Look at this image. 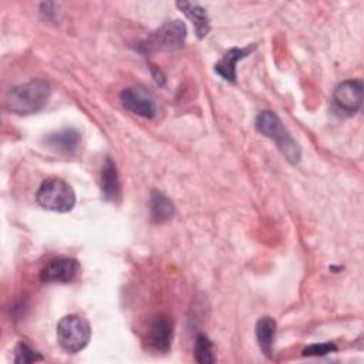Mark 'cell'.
Returning a JSON list of instances; mask_svg holds the SVG:
<instances>
[{
	"instance_id": "6da1fadb",
	"label": "cell",
	"mask_w": 364,
	"mask_h": 364,
	"mask_svg": "<svg viewBox=\"0 0 364 364\" xmlns=\"http://www.w3.org/2000/svg\"><path fill=\"white\" fill-rule=\"evenodd\" d=\"M51 88L44 80H31L10 88L4 95V108L18 115L41 111L48 102Z\"/></svg>"
},
{
	"instance_id": "7a4b0ae2",
	"label": "cell",
	"mask_w": 364,
	"mask_h": 364,
	"mask_svg": "<svg viewBox=\"0 0 364 364\" xmlns=\"http://www.w3.org/2000/svg\"><path fill=\"white\" fill-rule=\"evenodd\" d=\"M256 129L263 134L264 136L273 139L284 158L291 162L297 164L301 156V151L299 144L294 141L289 129L283 125L282 119L277 117V114L272 111H262L257 114L255 121Z\"/></svg>"
},
{
	"instance_id": "3957f363",
	"label": "cell",
	"mask_w": 364,
	"mask_h": 364,
	"mask_svg": "<svg viewBox=\"0 0 364 364\" xmlns=\"http://www.w3.org/2000/svg\"><path fill=\"white\" fill-rule=\"evenodd\" d=\"M36 200L43 209L65 213L74 208L75 193L65 181L50 178L40 185Z\"/></svg>"
},
{
	"instance_id": "277c9868",
	"label": "cell",
	"mask_w": 364,
	"mask_h": 364,
	"mask_svg": "<svg viewBox=\"0 0 364 364\" xmlns=\"http://www.w3.org/2000/svg\"><path fill=\"white\" fill-rule=\"evenodd\" d=\"M90 338H91L90 323L78 314H68L63 317L57 324L58 344L64 351L70 354H75L82 348H85Z\"/></svg>"
},
{
	"instance_id": "5b68a950",
	"label": "cell",
	"mask_w": 364,
	"mask_h": 364,
	"mask_svg": "<svg viewBox=\"0 0 364 364\" xmlns=\"http://www.w3.org/2000/svg\"><path fill=\"white\" fill-rule=\"evenodd\" d=\"M186 40V26L181 20L164 23L144 43L139 50L145 54L154 51H173L181 48Z\"/></svg>"
},
{
	"instance_id": "8992f818",
	"label": "cell",
	"mask_w": 364,
	"mask_h": 364,
	"mask_svg": "<svg viewBox=\"0 0 364 364\" xmlns=\"http://www.w3.org/2000/svg\"><path fill=\"white\" fill-rule=\"evenodd\" d=\"M119 100L124 108L139 117L151 118L156 112L155 101L144 87H129L122 90Z\"/></svg>"
},
{
	"instance_id": "52a82bcc",
	"label": "cell",
	"mask_w": 364,
	"mask_h": 364,
	"mask_svg": "<svg viewBox=\"0 0 364 364\" xmlns=\"http://www.w3.org/2000/svg\"><path fill=\"white\" fill-rule=\"evenodd\" d=\"M80 263L73 257H55L50 260L40 272L43 283H68L77 277Z\"/></svg>"
},
{
	"instance_id": "ba28073f",
	"label": "cell",
	"mask_w": 364,
	"mask_h": 364,
	"mask_svg": "<svg viewBox=\"0 0 364 364\" xmlns=\"http://www.w3.org/2000/svg\"><path fill=\"white\" fill-rule=\"evenodd\" d=\"M333 101L346 114H355L363 104V81L347 80L338 84L333 94Z\"/></svg>"
},
{
	"instance_id": "9c48e42d",
	"label": "cell",
	"mask_w": 364,
	"mask_h": 364,
	"mask_svg": "<svg viewBox=\"0 0 364 364\" xmlns=\"http://www.w3.org/2000/svg\"><path fill=\"white\" fill-rule=\"evenodd\" d=\"M172 337H173V326L171 318L162 314L155 317L146 334L149 347L158 353H168L171 350Z\"/></svg>"
},
{
	"instance_id": "30bf717a",
	"label": "cell",
	"mask_w": 364,
	"mask_h": 364,
	"mask_svg": "<svg viewBox=\"0 0 364 364\" xmlns=\"http://www.w3.org/2000/svg\"><path fill=\"white\" fill-rule=\"evenodd\" d=\"M253 50H255V46L228 50L225 53V55L215 64V71L225 80L235 82L236 81V63L243 60Z\"/></svg>"
},
{
	"instance_id": "8fae6325",
	"label": "cell",
	"mask_w": 364,
	"mask_h": 364,
	"mask_svg": "<svg viewBox=\"0 0 364 364\" xmlns=\"http://www.w3.org/2000/svg\"><path fill=\"white\" fill-rule=\"evenodd\" d=\"M176 7L192 21L198 38H203L209 33L210 20L206 10L200 4L192 1H178Z\"/></svg>"
},
{
	"instance_id": "7c38bea8",
	"label": "cell",
	"mask_w": 364,
	"mask_h": 364,
	"mask_svg": "<svg viewBox=\"0 0 364 364\" xmlns=\"http://www.w3.org/2000/svg\"><path fill=\"white\" fill-rule=\"evenodd\" d=\"M276 328H277L276 320L272 317H267V316L262 317L256 323V328H255L259 348L269 358L273 355V343H274V337H276Z\"/></svg>"
},
{
	"instance_id": "4fadbf2b",
	"label": "cell",
	"mask_w": 364,
	"mask_h": 364,
	"mask_svg": "<svg viewBox=\"0 0 364 364\" xmlns=\"http://www.w3.org/2000/svg\"><path fill=\"white\" fill-rule=\"evenodd\" d=\"M101 191L107 200H115L119 196V178L112 159L107 158L101 171Z\"/></svg>"
},
{
	"instance_id": "5bb4252c",
	"label": "cell",
	"mask_w": 364,
	"mask_h": 364,
	"mask_svg": "<svg viewBox=\"0 0 364 364\" xmlns=\"http://www.w3.org/2000/svg\"><path fill=\"white\" fill-rule=\"evenodd\" d=\"M173 203L162 192L154 191L151 196V219L155 223L166 222L173 216Z\"/></svg>"
},
{
	"instance_id": "9a60e30c",
	"label": "cell",
	"mask_w": 364,
	"mask_h": 364,
	"mask_svg": "<svg viewBox=\"0 0 364 364\" xmlns=\"http://www.w3.org/2000/svg\"><path fill=\"white\" fill-rule=\"evenodd\" d=\"M46 142L60 152H73L80 142V134L73 128H67L48 135Z\"/></svg>"
},
{
	"instance_id": "2e32d148",
	"label": "cell",
	"mask_w": 364,
	"mask_h": 364,
	"mask_svg": "<svg viewBox=\"0 0 364 364\" xmlns=\"http://www.w3.org/2000/svg\"><path fill=\"white\" fill-rule=\"evenodd\" d=\"M193 355H195V360L200 364L215 363L216 357L213 354V344H212L210 338L206 334L199 333L196 336L195 347H193Z\"/></svg>"
},
{
	"instance_id": "e0dca14e",
	"label": "cell",
	"mask_w": 364,
	"mask_h": 364,
	"mask_svg": "<svg viewBox=\"0 0 364 364\" xmlns=\"http://www.w3.org/2000/svg\"><path fill=\"white\" fill-rule=\"evenodd\" d=\"M44 360V357L36 351L34 348H31L26 341H20L16 348H14V363L20 364V363H33V361H40Z\"/></svg>"
},
{
	"instance_id": "ac0fdd59",
	"label": "cell",
	"mask_w": 364,
	"mask_h": 364,
	"mask_svg": "<svg viewBox=\"0 0 364 364\" xmlns=\"http://www.w3.org/2000/svg\"><path fill=\"white\" fill-rule=\"evenodd\" d=\"M334 351H337V346L334 343H318V344H310L309 347H306L303 350V355L321 357Z\"/></svg>"
}]
</instances>
